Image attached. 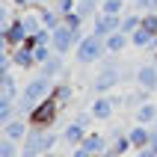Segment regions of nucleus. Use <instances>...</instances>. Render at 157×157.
Returning a JSON list of instances; mask_svg holds the SVG:
<instances>
[{
	"mask_svg": "<svg viewBox=\"0 0 157 157\" xmlns=\"http://www.w3.org/2000/svg\"><path fill=\"white\" fill-rule=\"evenodd\" d=\"M53 83H56V80H53V77H44V74H39V77H30V80L24 83V89H21V98L15 101V104H18V113L27 119V116L33 113V107L39 104V101L51 98Z\"/></svg>",
	"mask_w": 157,
	"mask_h": 157,
	"instance_id": "1",
	"label": "nucleus"
},
{
	"mask_svg": "<svg viewBox=\"0 0 157 157\" xmlns=\"http://www.w3.org/2000/svg\"><path fill=\"white\" fill-rule=\"evenodd\" d=\"M62 140V133L56 131H39V128H30L27 140L21 142V157H44L51 154V148Z\"/></svg>",
	"mask_w": 157,
	"mask_h": 157,
	"instance_id": "2",
	"label": "nucleus"
},
{
	"mask_svg": "<svg viewBox=\"0 0 157 157\" xmlns=\"http://www.w3.org/2000/svg\"><path fill=\"white\" fill-rule=\"evenodd\" d=\"M59 113H62V107L51 95V98H44V101H39L33 107V113L27 116V122H30V128H39V131H53V124L59 122Z\"/></svg>",
	"mask_w": 157,
	"mask_h": 157,
	"instance_id": "3",
	"label": "nucleus"
},
{
	"mask_svg": "<svg viewBox=\"0 0 157 157\" xmlns=\"http://www.w3.org/2000/svg\"><path fill=\"white\" fill-rule=\"evenodd\" d=\"M104 56H107V44H104V39H98L95 33H86L83 42L77 44V51H74V59H77L80 65H95V62H101Z\"/></svg>",
	"mask_w": 157,
	"mask_h": 157,
	"instance_id": "4",
	"label": "nucleus"
},
{
	"mask_svg": "<svg viewBox=\"0 0 157 157\" xmlns=\"http://www.w3.org/2000/svg\"><path fill=\"white\" fill-rule=\"evenodd\" d=\"M83 42V33L80 30H71V27H65L62 24L59 30H53V53H71V51H77V44Z\"/></svg>",
	"mask_w": 157,
	"mask_h": 157,
	"instance_id": "5",
	"label": "nucleus"
},
{
	"mask_svg": "<svg viewBox=\"0 0 157 157\" xmlns=\"http://www.w3.org/2000/svg\"><path fill=\"white\" fill-rule=\"evenodd\" d=\"M119 104H124V98H119V95H98L95 101H92V107H89V113L95 116V122H110Z\"/></svg>",
	"mask_w": 157,
	"mask_h": 157,
	"instance_id": "6",
	"label": "nucleus"
},
{
	"mask_svg": "<svg viewBox=\"0 0 157 157\" xmlns=\"http://www.w3.org/2000/svg\"><path fill=\"white\" fill-rule=\"evenodd\" d=\"M122 71L119 68H101L95 74V80H92V89H95V95H110L119 83H122Z\"/></svg>",
	"mask_w": 157,
	"mask_h": 157,
	"instance_id": "7",
	"label": "nucleus"
},
{
	"mask_svg": "<svg viewBox=\"0 0 157 157\" xmlns=\"http://www.w3.org/2000/svg\"><path fill=\"white\" fill-rule=\"evenodd\" d=\"M27 39H30V33H27V27H24V21H21V18H15V21H12V27L3 33V44H6V51L21 48Z\"/></svg>",
	"mask_w": 157,
	"mask_h": 157,
	"instance_id": "8",
	"label": "nucleus"
},
{
	"mask_svg": "<svg viewBox=\"0 0 157 157\" xmlns=\"http://www.w3.org/2000/svg\"><path fill=\"white\" fill-rule=\"evenodd\" d=\"M119 27H122V15H104V12H101V15L92 21V33H95L98 39H107V36H113Z\"/></svg>",
	"mask_w": 157,
	"mask_h": 157,
	"instance_id": "9",
	"label": "nucleus"
},
{
	"mask_svg": "<svg viewBox=\"0 0 157 157\" xmlns=\"http://www.w3.org/2000/svg\"><path fill=\"white\" fill-rule=\"evenodd\" d=\"M21 98V89H18V80L15 74H0V104H15Z\"/></svg>",
	"mask_w": 157,
	"mask_h": 157,
	"instance_id": "10",
	"label": "nucleus"
},
{
	"mask_svg": "<svg viewBox=\"0 0 157 157\" xmlns=\"http://www.w3.org/2000/svg\"><path fill=\"white\" fill-rule=\"evenodd\" d=\"M86 133H89V131L83 128V124H77L74 119H71V122L62 128V142H65L68 148H80V145H83V140H86Z\"/></svg>",
	"mask_w": 157,
	"mask_h": 157,
	"instance_id": "11",
	"label": "nucleus"
},
{
	"mask_svg": "<svg viewBox=\"0 0 157 157\" xmlns=\"http://www.w3.org/2000/svg\"><path fill=\"white\" fill-rule=\"evenodd\" d=\"M27 133H30V122H27L24 116H18L9 124H3V136H9V140H15V142H24Z\"/></svg>",
	"mask_w": 157,
	"mask_h": 157,
	"instance_id": "12",
	"label": "nucleus"
},
{
	"mask_svg": "<svg viewBox=\"0 0 157 157\" xmlns=\"http://www.w3.org/2000/svg\"><path fill=\"white\" fill-rule=\"evenodd\" d=\"M151 124H133L131 131H128V136H131V145L136 151H142V148H148L151 145Z\"/></svg>",
	"mask_w": 157,
	"mask_h": 157,
	"instance_id": "13",
	"label": "nucleus"
},
{
	"mask_svg": "<svg viewBox=\"0 0 157 157\" xmlns=\"http://www.w3.org/2000/svg\"><path fill=\"white\" fill-rule=\"evenodd\" d=\"M80 148H86L89 154H104L110 148V136H104V133H98V131H89Z\"/></svg>",
	"mask_w": 157,
	"mask_h": 157,
	"instance_id": "14",
	"label": "nucleus"
},
{
	"mask_svg": "<svg viewBox=\"0 0 157 157\" xmlns=\"http://www.w3.org/2000/svg\"><path fill=\"white\" fill-rule=\"evenodd\" d=\"M9 53H12V62H15V68L30 71V68H36V65H39V62H36L33 48H27V44H21V48H15V51H9Z\"/></svg>",
	"mask_w": 157,
	"mask_h": 157,
	"instance_id": "15",
	"label": "nucleus"
},
{
	"mask_svg": "<svg viewBox=\"0 0 157 157\" xmlns=\"http://www.w3.org/2000/svg\"><path fill=\"white\" fill-rule=\"evenodd\" d=\"M133 80H136V86H140V89L154 92V89H157V68H154V65H142V68H136Z\"/></svg>",
	"mask_w": 157,
	"mask_h": 157,
	"instance_id": "16",
	"label": "nucleus"
},
{
	"mask_svg": "<svg viewBox=\"0 0 157 157\" xmlns=\"http://www.w3.org/2000/svg\"><path fill=\"white\" fill-rule=\"evenodd\" d=\"M39 15H42L44 30H51V33H53V30H59V27L65 24V21H62V12L53 6V3H51V6H39Z\"/></svg>",
	"mask_w": 157,
	"mask_h": 157,
	"instance_id": "17",
	"label": "nucleus"
},
{
	"mask_svg": "<svg viewBox=\"0 0 157 157\" xmlns=\"http://www.w3.org/2000/svg\"><path fill=\"white\" fill-rule=\"evenodd\" d=\"M51 95H53V101H56V104L65 110V107L71 104V98H74V86H71L68 80L62 77V80H56V83H53V92H51Z\"/></svg>",
	"mask_w": 157,
	"mask_h": 157,
	"instance_id": "18",
	"label": "nucleus"
},
{
	"mask_svg": "<svg viewBox=\"0 0 157 157\" xmlns=\"http://www.w3.org/2000/svg\"><path fill=\"white\" fill-rule=\"evenodd\" d=\"M39 68H42L39 74H44V77H53V80H56V77H62V74H65V56H62V53H53L51 59L44 62V65H39Z\"/></svg>",
	"mask_w": 157,
	"mask_h": 157,
	"instance_id": "19",
	"label": "nucleus"
},
{
	"mask_svg": "<svg viewBox=\"0 0 157 157\" xmlns=\"http://www.w3.org/2000/svg\"><path fill=\"white\" fill-rule=\"evenodd\" d=\"M104 44H107V53H122L124 48L131 44V36L122 33V30H116L113 36H107V39H104Z\"/></svg>",
	"mask_w": 157,
	"mask_h": 157,
	"instance_id": "20",
	"label": "nucleus"
},
{
	"mask_svg": "<svg viewBox=\"0 0 157 157\" xmlns=\"http://www.w3.org/2000/svg\"><path fill=\"white\" fill-rule=\"evenodd\" d=\"M18 18L24 21V27H27V33H30V36H33V33H39V30H44L39 9H27V12H18Z\"/></svg>",
	"mask_w": 157,
	"mask_h": 157,
	"instance_id": "21",
	"label": "nucleus"
},
{
	"mask_svg": "<svg viewBox=\"0 0 157 157\" xmlns=\"http://www.w3.org/2000/svg\"><path fill=\"white\" fill-rule=\"evenodd\" d=\"M133 119H136V124H154L157 122V104L154 101L142 104L140 110H133Z\"/></svg>",
	"mask_w": 157,
	"mask_h": 157,
	"instance_id": "22",
	"label": "nucleus"
},
{
	"mask_svg": "<svg viewBox=\"0 0 157 157\" xmlns=\"http://www.w3.org/2000/svg\"><path fill=\"white\" fill-rule=\"evenodd\" d=\"M140 27H142V12H124V15H122V27H119L122 33L133 36Z\"/></svg>",
	"mask_w": 157,
	"mask_h": 157,
	"instance_id": "23",
	"label": "nucleus"
},
{
	"mask_svg": "<svg viewBox=\"0 0 157 157\" xmlns=\"http://www.w3.org/2000/svg\"><path fill=\"white\" fill-rule=\"evenodd\" d=\"M101 3H92V0H77V9H74V12H77L80 18H83V21H95L98 15H101Z\"/></svg>",
	"mask_w": 157,
	"mask_h": 157,
	"instance_id": "24",
	"label": "nucleus"
},
{
	"mask_svg": "<svg viewBox=\"0 0 157 157\" xmlns=\"http://www.w3.org/2000/svg\"><path fill=\"white\" fill-rule=\"evenodd\" d=\"M151 42H154V36H151L148 30H142V27L131 36V48H140V51H148V48H151Z\"/></svg>",
	"mask_w": 157,
	"mask_h": 157,
	"instance_id": "25",
	"label": "nucleus"
},
{
	"mask_svg": "<svg viewBox=\"0 0 157 157\" xmlns=\"http://www.w3.org/2000/svg\"><path fill=\"white\" fill-rule=\"evenodd\" d=\"M148 101H151V92H145V89L136 86V92H133V95L124 98V107H133V110H140V107H142V104H148Z\"/></svg>",
	"mask_w": 157,
	"mask_h": 157,
	"instance_id": "26",
	"label": "nucleus"
},
{
	"mask_svg": "<svg viewBox=\"0 0 157 157\" xmlns=\"http://www.w3.org/2000/svg\"><path fill=\"white\" fill-rule=\"evenodd\" d=\"M0 157H21V142L3 136V140H0Z\"/></svg>",
	"mask_w": 157,
	"mask_h": 157,
	"instance_id": "27",
	"label": "nucleus"
},
{
	"mask_svg": "<svg viewBox=\"0 0 157 157\" xmlns=\"http://www.w3.org/2000/svg\"><path fill=\"white\" fill-rule=\"evenodd\" d=\"M101 12L104 15H124V0H104Z\"/></svg>",
	"mask_w": 157,
	"mask_h": 157,
	"instance_id": "28",
	"label": "nucleus"
},
{
	"mask_svg": "<svg viewBox=\"0 0 157 157\" xmlns=\"http://www.w3.org/2000/svg\"><path fill=\"white\" fill-rule=\"evenodd\" d=\"M18 104H0V124H9L12 119H18Z\"/></svg>",
	"mask_w": 157,
	"mask_h": 157,
	"instance_id": "29",
	"label": "nucleus"
},
{
	"mask_svg": "<svg viewBox=\"0 0 157 157\" xmlns=\"http://www.w3.org/2000/svg\"><path fill=\"white\" fill-rule=\"evenodd\" d=\"M142 30L157 36V12H142Z\"/></svg>",
	"mask_w": 157,
	"mask_h": 157,
	"instance_id": "30",
	"label": "nucleus"
},
{
	"mask_svg": "<svg viewBox=\"0 0 157 157\" xmlns=\"http://www.w3.org/2000/svg\"><path fill=\"white\" fill-rule=\"evenodd\" d=\"M62 21H65V27H71V30H83V18L77 15V12H68V15H62Z\"/></svg>",
	"mask_w": 157,
	"mask_h": 157,
	"instance_id": "31",
	"label": "nucleus"
},
{
	"mask_svg": "<svg viewBox=\"0 0 157 157\" xmlns=\"http://www.w3.org/2000/svg\"><path fill=\"white\" fill-rule=\"evenodd\" d=\"M74 122H77V124H83V128H86V131H89V124L95 122V116H92V113H89V110H86V113H77V116H74Z\"/></svg>",
	"mask_w": 157,
	"mask_h": 157,
	"instance_id": "32",
	"label": "nucleus"
},
{
	"mask_svg": "<svg viewBox=\"0 0 157 157\" xmlns=\"http://www.w3.org/2000/svg\"><path fill=\"white\" fill-rule=\"evenodd\" d=\"M18 12H27V9H33V0H9Z\"/></svg>",
	"mask_w": 157,
	"mask_h": 157,
	"instance_id": "33",
	"label": "nucleus"
},
{
	"mask_svg": "<svg viewBox=\"0 0 157 157\" xmlns=\"http://www.w3.org/2000/svg\"><path fill=\"white\" fill-rule=\"evenodd\" d=\"M136 157H157V151H151V148H142V151H136Z\"/></svg>",
	"mask_w": 157,
	"mask_h": 157,
	"instance_id": "34",
	"label": "nucleus"
},
{
	"mask_svg": "<svg viewBox=\"0 0 157 157\" xmlns=\"http://www.w3.org/2000/svg\"><path fill=\"white\" fill-rule=\"evenodd\" d=\"M151 131H154V128H151ZM148 148H151V151H157V131L151 133V145H148Z\"/></svg>",
	"mask_w": 157,
	"mask_h": 157,
	"instance_id": "35",
	"label": "nucleus"
},
{
	"mask_svg": "<svg viewBox=\"0 0 157 157\" xmlns=\"http://www.w3.org/2000/svg\"><path fill=\"white\" fill-rule=\"evenodd\" d=\"M44 157H59V154H56V151H51V154H44Z\"/></svg>",
	"mask_w": 157,
	"mask_h": 157,
	"instance_id": "36",
	"label": "nucleus"
},
{
	"mask_svg": "<svg viewBox=\"0 0 157 157\" xmlns=\"http://www.w3.org/2000/svg\"><path fill=\"white\" fill-rule=\"evenodd\" d=\"M89 157H104V154H89Z\"/></svg>",
	"mask_w": 157,
	"mask_h": 157,
	"instance_id": "37",
	"label": "nucleus"
},
{
	"mask_svg": "<svg viewBox=\"0 0 157 157\" xmlns=\"http://www.w3.org/2000/svg\"><path fill=\"white\" fill-rule=\"evenodd\" d=\"M92 3H104V0H92Z\"/></svg>",
	"mask_w": 157,
	"mask_h": 157,
	"instance_id": "38",
	"label": "nucleus"
},
{
	"mask_svg": "<svg viewBox=\"0 0 157 157\" xmlns=\"http://www.w3.org/2000/svg\"><path fill=\"white\" fill-rule=\"evenodd\" d=\"M151 128H154V131H157V122H154V124H151Z\"/></svg>",
	"mask_w": 157,
	"mask_h": 157,
	"instance_id": "39",
	"label": "nucleus"
},
{
	"mask_svg": "<svg viewBox=\"0 0 157 157\" xmlns=\"http://www.w3.org/2000/svg\"><path fill=\"white\" fill-rule=\"evenodd\" d=\"M154 59H157V53H154Z\"/></svg>",
	"mask_w": 157,
	"mask_h": 157,
	"instance_id": "40",
	"label": "nucleus"
}]
</instances>
